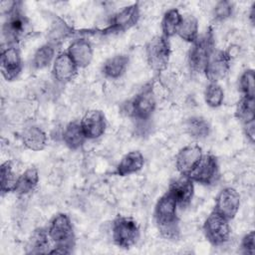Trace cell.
Returning a JSON list of instances; mask_svg holds the SVG:
<instances>
[{
    "label": "cell",
    "mask_w": 255,
    "mask_h": 255,
    "mask_svg": "<svg viewBox=\"0 0 255 255\" xmlns=\"http://www.w3.org/2000/svg\"><path fill=\"white\" fill-rule=\"evenodd\" d=\"M177 203L172 195L166 191L156 202L154 218L160 235L168 240L179 237V220L177 216Z\"/></svg>",
    "instance_id": "6da1fadb"
},
{
    "label": "cell",
    "mask_w": 255,
    "mask_h": 255,
    "mask_svg": "<svg viewBox=\"0 0 255 255\" xmlns=\"http://www.w3.org/2000/svg\"><path fill=\"white\" fill-rule=\"evenodd\" d=\"M19 5L20 2L8 15H6L5 22L3 23L2 33L7 45H17L32 32L30 21Z\"/></svg>",
    "instance_id": "7a4b0ae2"
},
{
    "label": "cell",
    "mask_w": 255,
    "mask_h": 255,
    "mask_svg": "<svg viewBox=\"0 0 255 255\" xmlns=\"http://www.w3.org/2000/svg\"><path fill=\"white\" fill-rule=\"evenodd\" d=\"M215 50L213 33L208 29L203 35L192 43L188 53V64L190 69L196 73H204L207 62Z\"/></svg>",
    "instance_id": "3957f363"
},
{
    "label": "cell",
    "mask_w": 255,
    "mask_h": 255,
    "mask_svg": "<svg viewBox=\"0 0 255 255\" xmlns=\"http://www.w3.org/2000/svg\"><path fill=\"white\" fill-rule=\"evenodd\" d=\"M50 240L58 247H65L72 251L75 245V233L70 217L59 213L53 217L48 228Z\"/></svg>",
    "instance_id": "277c9868"
},
{
    "label": "cell",
    "mask_w": 255,
    "mask_h": 255,
    "mask_svg": "<svg viewBox=\"0 0 255 255\" xmlns=\"http://www.w3.org/2000/svg\"><path fill=\"white\" fill-rule=\"evenodd\" d=\"M112 236L117 246L128 249L137 242L139 227L132 218L118 216L112 224Z\"/></svg>",
    "instance_id": "5b68a950"
},
{
    "label": "cell",
    "mask_w": 255,
    "mask_h": 255,
    "mask_svg": "<svg viewBox=\"0 0 255 255\" xmlns=\"http://www.w3.org/2000/svg\"><path fill=\"white\" fill-rule=\"evenodd\" d=\"M228 221V219L214 210L207 216L203 224V233L210 244L220 246L228 241L230 237Z\"/></svg>",
    "instance_id": "8992f818"
},
{
    "label": "cell",
    "mask_w": 255,
    "mask_h": 255,
    "mask_svg": "<svg viewBox=\"0 0 255 255\" xmlns=\"http://www.w3.org/2000/svg\"><path fill=\"white\" fill-rule=\"evenodd\" d=\"M146 60L154 72H162L167 68L170 57V45L164 36L153 37L146 45Z\"/></svg>",
    "instance_id": "52a82bcc"
},
{
    "label": "cell",
    "mask_w": 255,
    "mask_h": 255,
    "mask_svg": "<svg viewBox=\"0 0 255 255\" xmlns=\"http://www.w3.org/2000/svg\"><path fill=\"white\" fill-rule=\"evenodd\" d=\"M155 97L151 85H146L130 102L129 114L136 120L145 121L155 109Z\"/></svg>",
    "instance_id": "ba28073f"
},
{
    "label": "cell",
    "mask_w": 255,
    "mask_h": 255,
    "mask_svg": "<svg viewBox=\"0 0 255 255\" xmlns=\"http://www.w3.org/2000/svg\"><path fill=\"white\" fill-rule=\"evenodd\" d=\"M0 68L6 81L15 80L22 71V59L17 45H7L2 48Z\"/></svg>",
    "instance_id": "9c48e42d"
},
{
    "label": "cell",
    "mask_w": 255,
    "mask_h": 255,
    "mask_svg": "<svg viewBox=\"0 0 255 255\" xmlns=\"http://www.w3.org/2000/svg\"><path fill=\"white\" fill-rule=\"evenodd\" d=\"M187 176L193 182L211 184L218 176V162L216 157L211 153L202 154L196 166Z\"/></svg>",
    "instance_id": "30bf717a"
},
{
    "label": "cell",
    "mask_w": 255,
    "mask_h": 255,
    "mask_svg": "<svg viewBox=\"0 0 255 255\" xmlns=\"http://www.w3.org/2000/svg\"><path fill=\"white\" fill-rule=\"evenodd\" d=\"M230 61L231 59L226 51H213L204 70L209 83H218L227 76L230 69Z\"/></svg>",
    "instance_id": "8fae6325"
},
{
    "label": "cell",
    "mask_w": 255,
    "mask_h": 255,
    "mask_svg": "<svg viewBox=\"0 0 255 255\" xmlns=\"http://www.w3.org/2000/svg\"><path fill=\"white\" fill-rule=\"evenodd\" d=\"M240 207V195L232 187L223 188L215 199L214 211L218 212L226 219L230 220L235 217Z\"/></svg>",
    "instance_id": "7c38bea8"
},
{
    "label": "cell",
    "mask_w": 255,
    "mask_h": 255,
    "mask_svg": "<svg viewBox=\"0 0 255 255\" xmlns=\"http://www.w3.org/2000/svg\"><path fill=\"white\" fill-rule=\"evenodd\" d=\"M81 127L87 139H96L105 133L107 128L106 117L99 110L87 112L81 120Z\"/></svg>",
    "instance_id": "4fadbf2b"
},
{
    "label": "cell",
    "mask_w": 255,
    "mask_h": 255,
    "mask_svg": "<svg viewBox=\"0 0 255 255\" xmlns=\"http://www.w3.org/2000/svg\"><path fill=\"white\" fill-rule=\"evenodd\" d=\"M202 149L197 144L182 147L175 156V166L181 175H188L202 156Z\"/></svg>",
    "instance_id": "5bb4252c"
},
{
    "label": "cell",
    "mask_w": 255,
    "mask_h": 255,
    "mask_svg": "<svg viewBox=\"0 0 255 255\" xmlns=\"http://www.w3.org/2000/svg\"><path fill=\"white\" fill-rule=\"evenodd\" d=\"M139 19V7L137 4H131L119 11L111 20L107 28L109 32H123L134 26Z\"/></svg>",
    "instance_id": "9a60e30c"
},
{
    "label": "cell",
    "mask_w": 255,
    "mask_h": 255,
    "mask_svg": "<svg viewBox=\"0 0 255 255\" xmlns=\"http://www.w3.org/2000/svg\"><path fill=\"white\" fill-rule=\"evenodd\" d=\"M167 191L175 199L177 206L185 207L191 202L194 194L193 181L188 176L181 175L170 183Z\"/></svg>",
    "instance_id": "2e32d148"
},
{
    "label": "cell",
    "mask_w": 255,
    "mask_h": 255,
    "mask_svg": "<svg viewBox=\"0 0 255 255\" xmlns=\"http://www.w3.org/2000/svg\"><path fill=\"white\" fill-rule=\"evenodd\" d=\"M78 67L67 52L58 54L53 62L54 78L60 83L72 81L77 75Z\"/></svg>",
    "instance_id": "e0dca14e"
},
{
    "label": "cell",
    "mask_w": 255,
    "mask_h": 255,
    "mask_svg": "<svg viewBox=\"0 0 255 255\" xmlns=\"http://www.w3.org/2000/svg\"><path fill=\"white\" fill-rule=\"evenodd\" d=\"M67 53L70 55L78 68L88 67L93 60L92 45L88 40L84 38L73 41L69 45Z\"/></svg>",
    "instance_id": "ac0fdd59"
},
{
    "label": "cell",
    "mask_w": 255,
    "mask_h": 255,
    "mask_svg": "<svg viewBox=\"0 0 255 255\" xmlns=\"http://www.w3.org/2000/svg\"><path fill=\"white\" fill-rule=\"evenodd\" d=\"M144 164V158L140 151L132 150L125 154L117 166V173L121 176L138 172Z\"/></svg>",
    "instance_id": "d6986e66"
},
{
    "label": "cell",
    "mask_w": 255,
    "mask_h": 255,
    "mask_svg": "<svg viewBox=\"0 0 255 255\" xmlns=\"http://www.w3.org/2000/svg\"><path fill=\"white\" fill-rule=\"evenodd\" d=\"M22 141L28 149L40 151L47 145V135L41 128L31 126L24 129L22 133Z\"/></svg>",
    "instance_id": "ffe728a7"
},
{
    "label": "cell",
    "mask_w": 255,
    "mask_h": 255,
    "mask_svg": "<svg viewBox=\"0 0 255 255\" xmlns=\"http://www.w3.org/2000/svg\"><path fill=\"white\" fill-rule=\"evenodd\" d=\"M50 237L48 231L43 228H37L30 235L27 245L26 253L28 254H41L50 252Z\"/></svg>",
    "instance_id": "44dd1931"
},
{
    "label": "cell",
    "mask_w": 255,
    "mask_h": 255,
    "mask_svg": "<svg viewBox=\"0 0 255 255\" xmlns=\"http://www.w3.org/2000/svg\"><path fill=\"white\" fill-rule=\"evenodd\" d=\"M87 139L80 123L72 122L64 129L63 140L71 149H79Z\"/></svg>",
    "instance_id": "7402d4cb"
},
{
    "label": "cell",
    "mask_w": 255,
    "mask_h": 255,
    "mask_svg": "<svg viewBox=\"0 0 255 255\" xmlns=\"http://www.w3.org/2000/svg\"><path fill=\"white\" fill-rule=\"evenodd\" d=\"M128 65V58L126 55H116L104 63L102 72L110 79H118L125 74Z\"/></svg>",
    "instance_id": "603a6c76"
},
{
    "label": "cell",
    "mask_w": 255,
    "mask_h": 255,
    "mask_svg": "<svg viewBox=\"0 0 255 255\" xmlns=\"http://www.w3.org/2000/svg\"><path fill=\"white\" fill-rule=\"evenodd\" d=\"M39 182V173L35 167L27 168L18 176L14 192L19 195H25L32 192Z\"/></svg>",
    "instance_id": "cb8c5ba5"
},
{
    "label": "cell",
    "mask_w": 255,
    "mask_h": 255,
    "mask_svg": "<svg viewBox=\"0 0 255 255\" xmlns=\"http://www.w3.org/2000/svg\"><path fill=\"white\" fill-rule=\"evenodd\" d=\"M182 15L177 9L167 10L161 20V31L162 36L165 38H170L177 33V30L181 24Z\"/></svg>",
    "instance_id": "d4e9b609"
},
{
    "label": "cell",
    "mask_w": 255,
    "mask_h": 255,
    "mask_svg": "<svg viewBox=\"0 0 255 255\" xmlns=\"http://www.w3.org/2000/svg\"><path fill=\"white\" fill-rule=\"evenodd\" d=\"M236 118L243 124V126L254 123L255 120V100L254 98L242 97L237 103L235 110Z\"/></svg>",
    "instance_id": "484cf974"
},
{
    "label": "cell",
    "mask_w": 255,
    "mask_h": 255,
    "mask_svg": "<svg viewBox=\"0 0 255 255\" xmlns=\"http://www.w3.org/2000/svg\"><path fill=\"white\" fill-rule=\"evenodd\" d=\"M182 40L193 43L198 38V22L192 15L182 17L181 24L176 33Z\"/></svg>",
    "instance_id": "4316f807"
},
{
    "label": "cell",
    "mask_w": 255,
    "mask_h": 255,
    "mask_svg": "<svg viewBox=\"0 0 255 255\" xmlns=\"http://www.w3.org/2000/svg\"><path fill=\"white\" fill-rule=\"evenodd\" d=\"M55 57V45L51 43H47L42 45L38 50L35 52L32 65L37 70H42L48 67Z\"/></svg>",
    "instance_id": "83f0119b"
},
{
    "label": "cell",
    "mask_w": 255,
    "mask_h": 255,
    "mask_svg": "<svg viewBox=\"0 0 255 255\" xmlns=\"http://www.w3.org/2000/svg\"><path fill=\"white\" fill-rule=\"evenodd\" d=\"M17 179L18 176L15 174L11 162H3L0 169V188L2 194L14 191Z\"/></svg>",
    "instance_id": "f1b7e54d"
},
{
    "label": "cell",
    "mask_w": 255,
    "mask_h": 255,
    "mask_svg": "<svg viewBox=\"0 0 255 255\" xmlns=\"http://www.w3.org/2000/svg\"><path fill=\"white\" fill-rule=\"evenodd\" d=\"M186 130L194 138H204L208 135L210 127L201 117H191L186 122Z\"/></svg>",
    "instance_id": "f546056e"
},
{
    "label": "cell",
    "mask_w": 255,
    "mask_h": 255,
    "mask_svg": "<svg viewBox=\"0 0 255 255\" xmlns=\"http://www.w3.org/2000/svg\"><path fill=\"white\" fill-rule=\"evenodd\" d=\"M204 100L207 106L218 108L224 100V92L218 83H209L204 91Z\"/></svg>",
    "instance_id": "4dcf8cb0"
},
{
    "label": "cell",
    "mask_w": 255,
    "mask_h": 255,
    "mask_svg": "<svg viewBox=\"0 0 255 255\" xmlns=\"http://www.w3.org/2000/svg\"><path fill=\"white\" fill-rule=\"evenodd\" d=\"M254 70H245L239 79V88L244 97L254 98L255 95V85H254Z\"/></svg>",
    "instance_id": "1f68e13d"
},
{
    "label": "cell",
    "mask_w": 255,
    "mask_h": 255,
    "mask_svg": "<svg viewBox=\"0 0 255 255\" xmlns=\"http://www.w3.org/2000/svg\"><path fill=\"white\" fill-rule=\"evenodd\" d=\"M232 10H233V4L231 2L220 1L214 6L212 15L216 21H224L231 16Z\"/></svg>",
    "instance_id": "d6a6232c"
},
{
    "label": "cell",
    "mask_w": 255,
    "mask_h": 255,
    "mask_svg": "<svg viewBox=\"0 0 255 255\" xmlns=\"http://www.w3.org/2000/svg\"><path fill=\"white\" fill-rule=\"evenodd\" d=\"M69 31H70V29L68 28V26L63 21H60V23L54 24L53 28L50 32L51 40H50L49 43H51L53 45H56L59 42L63 41L67 37Z\"/></svg>",
    "instance_id": "836d02e7"
},
{
    "label": "cell",
    "mask_w": 255,
    "mask_h": 255,
    "mask_svg": "<svg viewBox=\"0 0 255 255\" xmlns=\"http://www.w3.org/2000/svg\"><path fill=\"white\" fill-rule=\"evenodd\" d=\"M254 231L251 230L244 235L241 241V250L245 254H254Z\"/></svg>",
    "instance_id": "e575fe53"
},
{
    "label": "cell",
    "mask_w": 255,
    "mask_h": 255,
    "mask_svg": "<svg viewBox=\"0 0 255 255\" xmlns=\"http://www.w3.org/2000/svg\"><path fill=\"white\" fill-rule=\"evenodd\" d=\"M244 131L245 134L247 136V138L249 139V141L251 143H253L254 141V134H255V124L254 123H250L244 126Z\"/></svg>",
    "instance_id": "d590c367"
},
{
    "label": "cell",
    "mask_w": 255,
    "mask_h": 255,
    "mask_svg": "<svg viewBox=\"0 0 255 255\" xmlns=\"http://www.w3.org/2000/svg\"><path fill=\"white\" fill-rule=\"evenodd\" d=\"M250 20H251V23L252 25L254 24V19H255V3H253V5L251 6V10H250Z\"/></svg>",
    "instance_id": "8d00e7d4"
}]
</instances>
